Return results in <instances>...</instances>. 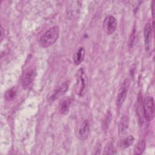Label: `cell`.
I'll list each match as a JSON object with an SVG mask.
<instances>
[{"label":"cell","instance_id":"cell-1","mask_svg":"<svg viewBox=\"0 0 155 155\" xmlns=\"http://www.w3.org/2000/svg\"><path fill=\"white\" fill-rule=\"evenodd\" d=\"M59 34V28L57 25L50 27L40 38L39 44L44 48L53 44L58 39Z\"/></svg>","mask_w":155,"mask_h":155},{"label":"cell","instance_id":"cell-21","mask_svg":"<svg viewBox=\"0 0 155 155\" xmlns=\"http://www.w3.org/2000/svg\"><path fill=\"white\" fill-rule=\"evenodd\" d=\"M1 40L3 38V36H4V31H3V28L1 26Z\"/></svg>","mask_w":155,"mask_h":155},{"label":"cell","instance_id":"cell-17","mask_svg":"<svg viewBox=\"0 0 155 155\" xmlns=\"http://www.w3.org/2000/svg\"><path fill=\"white\" fill-rule=\"evenodd\" d=\"M142 105V96L141 94H139L138 95V97H137V104H136V107H137V113L138 115V117L139 118V120L140 122H142V116H141V112H142V109H141V107Z\"/></svg>","mask_w":155,"mask_h":155},{"label":"cell","instance_id":"cell-5","mask_svg":"<svg viewBox=\"0 0 155 155\" xmlns=\"http://www.w3.org/2000/svg\"><path fill=\"white\" fill-rule=\"evenodd\" d=\"M36 76V68L34 66L28 67L22 74L21 84L24 88H27L32 84Z\"/></svg>","mask_w":155,"mask_h":155},{"label":"cell","instance_id":"cell-19","mask_svg":"<svg viewBox=\"0 0 155 155\" xmlns=\"http://www.w3.org/2000/svg\"><path fill=\"white\" fill-rule=\"evenodd\" d=\"M114 148H113V146L111 143H108L107 144V145L105 147L104 154H114L115 153V152H114Z\"/></svg>","mask_w":155,"mask_h":155},{"label":"cell","instance_id":"cell-14","mask_svg":"<svg viewBox=\"0 0 155 155\" xmlns=\"http://www.w3.org/2000/svg\"><path fill=\"white\" fill-rule=\"evenodd\" d=\"M17 88L15 87H13L9 90H7L4 93V97L7 101H10L14 99L16 96Z\"/></svg>","mask_w":155,"mask_h":155},{"label":"cell","instance_id":"cell-16","mask_svg":"<svg viewBox=\"0 0 155 155\" xmlns=\"http://www.w3.org/2000/svg\"><path fill=\"white\" fill-rule=\"evenodd\" d=\"M137 30H136V28L134 27L133 28V30L131 33V35L129 39V42H128V45L130 46V47H132L136 42V40L137 39Z\"/></svg>","mask_w":155,"mask_h":155},{"label":"cell","instance_id":"cell-4","mask_svg":"<svg viewBox=\"0 0 155 155\" xmlns=\"http://www.w3.org/2000/svg\"><path fill=\"white\" fill-rule=\"evenodd\" d=\"M77 80L76 84V92L79 96L85 93L87 86V77L83 68H80L77 73Z\"/></svg>","mask_w":155,"mask_h":155},{"label":"cell","instance_id":"cell-15","mask_svg":"<svg viewBox=\"0 0 155 155\" xmlns=\"http://www.w3.org/2000/svg\"><path fill=\"white\" fill-rule=\"evenodd\" d=\"M111 114L110 113V111H108L107 113H106L105 116H104L103 120H102V128L103 130L105 131L108 129L109 127L110 124L111 120Z\"/></svg>","mask_w":155,"mask_h":155},{"label":"cell","instance_id":"cell-11","mask_svg":"<svg viewBox=\"0 0 155 155\" xmlns=\"http://www.w3.org/2000/svg\"><path fill=\"white\" fill-rule=\"evenodd\" d=\"M129 126V118L127 116H123L118 124V131H119V134L120 136L124 135L127 130H128Z\"/></svg>","mask_w":155,"mask_h":155},{"label":"cell","instance_id":"cell-3","mask_svg":"<svg viewBox=\"0 0 155 155\" xmlns=\"http://www.w3.org/2000/svg\"><path fill=\"white\" fill-rule=\"evenodd\" d=\"M130 85V82L129 79H125L122 83L118 90L117 97L116 99V105L118 110L120 108L127 97Z\"/></svg>","mask_w":155,"mask_h":155},{"label":"cell","instance_id":"cell-12","mask_svg":"<svg viewBox=\"0 0 155 155\" xmlns=\"http://www.w3.org/2000/svg\"><path fill=\"white\" fill-rule=\"evenodd\" d=\"M85 56V49L83 47H79L74 53L73 59L76 65L80 64L84 60Z\"/></svg>","mask_w":155,"mask_h":155},{"label":"cell","instance_id":"cell-9","mask_svg":"<svg viewBox=\"0 0 155 155\" xmlns=\"http://www.w3.org/2000/svg\"><path fill=\"white\" fill-rule=\"evenodd\" d=\"M68 88V84L67 82H64V84H62L60 86L57 87L53 92L51 95L49 97L50 101H53L58 99V97L62 96L65 93L67 90Z\"/></svg>","mask_w":155,"mask_h":155},{"label":"cell","instance_id":"cell-20","mask_svg":"<svg viewBox=\"0 0 155 155\" xmlns=\"http://www.w3.org/2000/svg\"><path fill=\"white\" fill-rule=\"evenodd\" d=\"M151 10H152V18H153V28H154V2L153 1L152 2V4H151Z\"/></svg>","mask_w":155,"mask_h":155},{"label":"cell","instance_id":"cell-13","mask_svg":"<svg viewBox=\"0 0 155 155\" xmlns=\"http://www.w3.org/2000/svg\"><path fill=\"white\" fill-rule=\"evenodd\" d=\"M145 149V142L143 139L140 140L134 148V154L136 155L143 153Z\"/></svg>","mask_w":155,"mask_h":155},{"label":"cell","instance_id":"cell-6","mask_svg":"<svg viewBox=\"0 0 155 155\" xmlns=\"http://www.w3.org/2000/svg\"><path fill=\"white\" fill-rule=\"evenodd\" d=\"M116 19L112 15L107 16L103 21V29L107 35H112L116 30Z\"/></svg>","mask_w":155,"mask_h":155},{"label":"cell","instance_id":"cell-8","mask_svg":"<svg viewBox=\"0 0 155 155\" xmlns=\"http://www.w3.org/2000/svg\"><path fill=\"white\" fill-rule=\"evenodd\" d=\"M152 30L153 28L150 23H147L144 27L143 30V38L145 48L147 51H149L151 48L152 41Z\"/></svg>","mask_w":155,"mask_h":155},{"label":"cell","instance_id":"cell-10","mask_svg":"<svg viewBox=\"0 0 155 155\" xmlns=\"http://www.w3.org/2000/svg\"><path fill=\"white\" fill-rule=\"evenodd\" d=\"M72 99L70 97H65L62 98L59 102V111L62 114H67L69 112L70 105L72 103Z\"/></svg>","mask_w":155,"mask_h":155},{"label":"cell","instance_id":"cell-18","mask_svg":"<svg viewBox=\"0 0 155 155\" xmlns=\"http://www.w3.org/2000/svg\"><path fill=\"white\" fill-rule=\"evenodd\" d=\"M134 141V138L133 136H129L127 137L122 143V147L124 148H128L130 146H131Z\"/></svg>","mask_w":155,"mask_h":155},{"label":"cell","instance_id":"cell-2","mask_svg":"<svg viewBox=\"0 0 155 155\" xmlns=\"http://www.w3.org/2000/svg\"><path fill=\"white\" fill-rule=\"evenodd\" d=\"M142 109L145 119L150 122L154 117V102L152 96H147L142 104Z\"/></svg>","mask_w":155,"mask_h":155},{"label":"cell","instance_id":"cell-7","mask_svg":"<svg viewBox=\"0 0 155 155\" xmlns=\"http://www.w3.org/2000/svg\"><path fill=\"white\" fill-rule=\"evenodd\" d=\"M90 122L88 120L85 119L81 122V124L79 127L78 132V136L79 139L82 140H84L87 139L90 134Z\"/></svg>","mask_w":155,"mask_h":155}]
</instances>
